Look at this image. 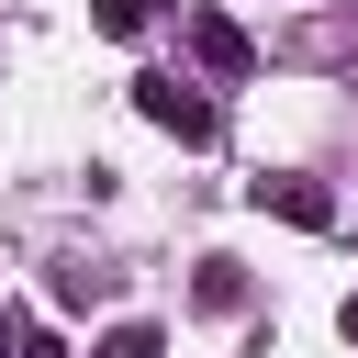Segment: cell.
Segmentation results:
<instances>
[{
  "label": "cell",
  "mask_w": 358,
  "mask_h": 358,
  "mask_svg": "<svg viewBox=\"0 0 358 358\" xmlns=\"http://www.w3.org/2000/svg\"><path fill=\"white\" fill-rule=\"evenodd\" d=\"M134 112H145L157 134H179V145H213V101L179 90V78H134Z\"/></svg>",
  "instance_id": "1"
},
{
  "label": "cell",
  "mask_w": 358,
  "mask_h": 358,
  "mask_svg": "<svg viewBox=\"0 0 358 358\" xmlns=\"http://www.w3.org/2000/svg\"><path fill=\"white\" fill-rule=\"evenodd\" d=\"M190 56H201L213 78H246V67H257V45H246L235 11H190Z\"/></svg>",
  "instance_id": "2"
},
{
  "label": "cell",
  "mask_w": 358,
  "mask_h": 358,
  "mask_svg": "<svg viewBox=\"0 0 358 358\" xmlns=\"http://www.w3.org/2000/svg\"><path fill=\"white\" fill-rule=\"evenodd\" d=\"M257 201H268L280 224H302V235H336V190H324V179H257Z\"/></svg>",
  "instance_id": "3"
},
{
  "label": "cell",
  "mask_w": 358,
  "mask_h": 358,
  "mask_svg": "<svg viewBox=\"0 0 358 358\" xmlns=\"http://www.w3.org/2000/svg\"><path fill=\"white\" fill-rule=\"evenodd\" d=\"M190 291H201V313H235V302H246V268H235V257H201Z\"/></svg>",
  "instance_id": "4"
},
{
  "label": "cell",
  "mask_w": 358,
  "mask_h": 358,
  "mask_svg": "<svg viewBox=\"0 0 358 358\" xmlns=\"http://www.w3.org/2000/svg\"><path fill=\"white\" fill-rule=\"evenodd\" d=\"M90 22H101V34H112V45H134V34H145V22H157V0H90Z\"/></svg>",
  "instance_id": "5"
},
{
  "label": "cell",
  "mask_w": 358,
  "mask_h": 358,
  "mask_svg": "<svg viewBox=\"0 0 358 358\" xmlns=\"http://www.w3.org/2000/svg\"><path fill=\"white\" fill-rule=\"evenodd\" d=\"M90 358H168V336H157V324H112Z\"/></svg>",
  "instance_id": "6"
},
{
  "label": "cell",
  "mask_w": 358,
  "mask_h": 358,
  "mask_svg": "<svg viewBox=\"0 0 358 358\" xmlns=\"http://www.w3.org/2000/svg\"><path fill=\"white\" fill-rule=\"evenodd\" d=\"M101 291H112V268H56V302H67V313H78V302H101Z\"/></svg>",
  "instance_id": "7"
},
{
  "label": "cell",
  "mask_w": 358,
  "mask_h": 358,
  "mask_svg": "<svg viewBox=\"0 0 358 358\" xmlns=\"http://www.w3.org/2000/svg\"><path fill=\"white\" fill-rule=\"evenodd\" d=\"M347 336H358V302H347Z\"/></svg>",
  "instance_id": "8"
}]
</instances>
